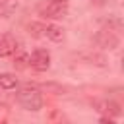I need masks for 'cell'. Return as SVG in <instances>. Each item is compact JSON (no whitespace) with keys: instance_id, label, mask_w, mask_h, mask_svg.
<instances>
[{"instance_id":"1","label":"cell","mask_w":124,"mask_h":124,"mask_svg":"<svg viewBox=\"0 0 124 124\" xmlns=\"http://www.w3.org/2000/svg\"><path fill=\"white\" fill-rule=\"evenodd\" d=\"M29 33L33 37H39V39H48L52 43H60L64 41V29L56 23H45V21H33L27 25Z\"/></svg>"},{"instance_id":"2","label":"cell","mask_w":124,"mask_h":124,"mask_svg":"<svg viewBox=\"0 0 124 124\" xmlns=\"http://www.w3.org/2000/svg\"><path fill=\"white\" fill-rule=\"evenodd\" d=\"M16 99H17V103H19L25 110H31V112L41 110L43 105H45L43 95H41V91L37 89V85H25L23 89L17 91Z\"/></svg>"},{"instance_id":"3","label":"cell","mask_w":124,"mask_h":124,"mask_svg":"<svg viewBox=\"0 0 124 124\" xmlns=\"http://www.w3.org/2000/svg\"><path fill=\"white\" fill-rule=\"evenodd\" d=\"M68 10H70L68 0H50L45 6H41L39 16L45 19H60V17L68 16Z\"/></svg>"},{"instance_id":"4","label":"cell","mask_w":124,"mask_h":124,"mask_svg":"<svg viewBox=\"0 0 124 124\" xmlns=\"http://www.w3.org/2000/svg\"><path fill=\"white\" fill-rule=\"evenodd\" d=\"M29 66L35 72H46L50 68V52L46 48H35L29 54Z\"/></svg>"},{"instance_id":"5","label":"cell","mask_w":124,"mask_h":124,"mask_svg":"<svg viewBox=\"0 0 124 124\" xmlns=\"http://www.w3.org/2000/svg\"><path fill=\"white\" fill-rule=\"evenodd\" d=\"M95 43H97L101 48L114 50V48L120 45V37L116 35V31H112V29H108V27H103L101 31H97V35H95Z\"/></svg>"},{"instance_id":"6","label":"cell","mask_w":124,"mask_h":124,"mask_svg":"<svg viewBox=\"0 0 124 124\" xmlns=\"http://www.w3.org/2000/svg\"><path fill=\"white\" fill-rule=\"evenodd\" d=\"M19 48V43L14 35L10 33H0V58H8L12 56L16 50Z\"/></svg>"},{"instance_id":"7","label":"cell","mask_w":124,"mask_h":124,"mask_svg":"<svg viewBox=\"0 0 124 124\" xmlns=\"http://www.w3.org/2000/svg\"><path fill=\"white\" fill-rule=\"evenodd\" d=\"M95 107L101 114H105V118H114L120 116V105L112 99H103V101H95Z\"/></svg>"},{"instance_id":"8","label":"cell","mask_w":124,"mask_h":124,"mask_svg":"<svg viewBox=\"0 0 124 124\" xmlns=\"http://www.w3.org/2000/svg\"><path fill=\"white\" fill-rule=\"evenodd\" d=\"M19 85V79L16 78V74H0V89H16Z\"/></svg>"},{"instance_id":"9","label":"cell","mask_w":124,"mask_h":124,"mask_svg":"<svg viewBox=\"0 0 124 124\" xmlns=\"http://www.w3.org/2000/svg\"><path fill=\"white\" fill-rule=\"evenodd\" d=\"M19 8L17 0H0V17H10Z\"/></svg>"},{"instance_id":"10","label":"cell","mask_w":124,"mask_h":124,"mask_svg":"<svg viewBox=\"0 0 124 124\" xmlns=\"http://www.w3.org/2000/svg\"><path fill=\"white\" fill-rule=\"evenodd\" d=\"M12 56H14V68L23 70V68H27V66H29V54H27L25 50L17 48V50H16Z\"/></svg>"},{"instance_id":"11","label":"cell","mask_w":124,"mask_h":124,"mask_svg":"<svg viewBox=\"0 0 124 124\" xmlns=\"http://www.w3.org/2000/svg\"><path fill=\"white\" fill-rule=\"evenodd\" d=\"M91 4H95V6H103V4H107L108 0H89Z\"/></svg>"}]
</instances>
